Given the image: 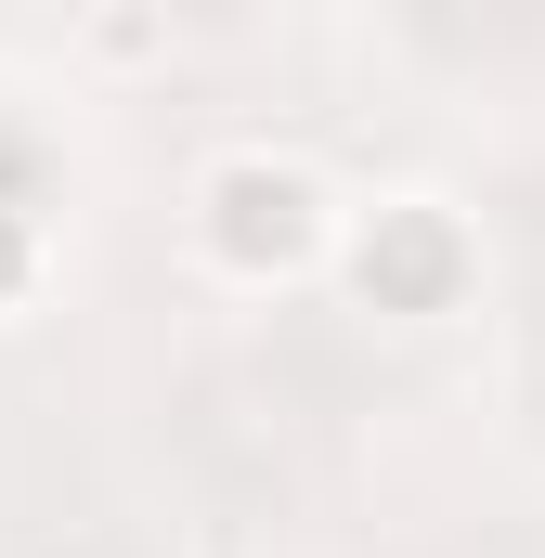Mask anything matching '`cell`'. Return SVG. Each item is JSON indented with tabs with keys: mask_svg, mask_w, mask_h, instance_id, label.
Masks as SVG:
<instances>
[{
	"mask_svg": "<svg viewBox=\"0 0 545 558\" xmlns=\"http://www.w3.org/2000/svg\"><path fill=\"white\" fill-rule=\"evenodd\" d=\"M338 208H351V195H338L312 156H286V143H221V156H195V182H182V247H195V274L234 286V299H286V286H325Z\"/></svg>",
	"mask_w": 545,
	"mask_h": 558,
	"instance_id": "6da1fadb",
	"label": "cell"
},
{
	"mask_svg": "<svg viewBox=\"0 0 545 558\" xmlns=\"http://www.w3.org/2000/svg\"><path fill=\"white\" fill-rule=\"evenodd\" d=\"M325 274L377 325H455L481 299V221L455 195H364V208H338V260Z\"/></svg>",
	"mask_w": 545,
	"mask_h": 558,
	"instance_id": "7a4b0ae2",
	"label": "cell"
},
{
	"mask_svg": "<svg viewBox=\"0 0 545 558\" xmlns=\"http://www.w3.org/2000/svg\"><path fill=\"white\" fill-rule=\"evenodd\" d=\"M39 274H52V234H39L26 208H0V325H13L26 299H39Z\"/></svg>",
	"mask_w": 545,
	"mask_h": 558,
	"instance_id": "3957f363",
	"label": "cell"
},
{
	"mask_svg": "<svg viewBox=\"0 0 545 558\" xmlns=\"http://www.w3.org/2000/svg\"><path fill=\"white\" fill-rule=\"evenodd\" d=\"M92 52H105V65H156V52H169V13H143V0H92Z\"/></svg>",
	"mask_w": 545,
	"mask_h": 558,
	"instance_id": "277c9868",
	"label": "cell"
}]
</instances>
